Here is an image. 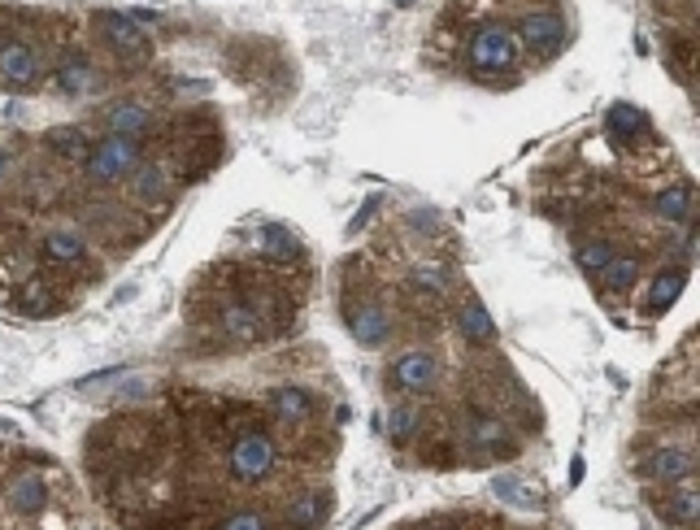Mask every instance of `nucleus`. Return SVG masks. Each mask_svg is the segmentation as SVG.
<instances>
[{"mask_svg":"<svg viewBox=\"0 0 700 530\" xmlns=\"http://www.w3.org/2000/svg\"><path fill=\"white\" fill-rule=\"evenodd\" d=\"M465 56H470L474 78H478V83H487V78H500V74H509V70L517 65V39H513V30H509V26H500V22H483V26L470 35Z\"/></svg>","mask_w":700,"mask_h":530,"instance_id":"1","label":"nucleus"},{"mask_svg":"<svg viewBox=\"0 0 700 530\" xmlns=\"http://www.w3.org/2000/svg\"><path fill=\"white\" fill-rule=\"evenodd\" d=\"M91 22H96V35L109 43L113 56H122V61H148L152 56V39L143 35L139 17H130L122 9H100Z\"/></svg>","mask_w":700,"mask_h":530,"instance_id":"2","label":"nucleus"},{"mask_svg":"<svg viewBox=\"0 0 700 530\" xmlns=\"http://www.w3.org/2000/svg\"><path fill=\"white\" fill-rule=\"evenodd\" d=\"M135 165H139V139H130V135H104L100 143H91V152L83 161L87 178L100 182V187L126 178Z\"/></svg>","mask_w":700,"mask_h":530,"instance_id":"3","label":"nucleus"},{"mask_svg":"<svg viewBox=\"0 0 700 530\" xmlns=\"http://www.w3.org/2000/svg\"><path fill=\"white\" fill-rule=\"evenodd\" d=\"M513 39L530 56H552L561 48V39H565V17L557 9H526L513 22Z\"/></svg>","mask_w":700,"mask_h":530,"instance_id":"4","label":"nucleus"},{"mask_svg":"<svg viewBox=\"0 0 700 530\" xmlns=\"http://www.w3.org/2000/svg\"><path fill=\"white\" fill-rule=\"evenodd\" d=\"M270 469H274V443H270V434L265 430L239 434L235 447H230V474L239 482H261Z\"/></svg>","mask_w":700,"mask_h":530,"instance_id":"5","label":"nucleus"},{"mask_svg":"<svg viewBox=\"0 0 700 530\" xmlns=\"http://www.w3.org/2000/svg\"><path fill=\"white\" fill-rule=\"evenodd\" d=\"M435 378H439V361H435L430 352H417V348H413V352H400L396 365H391V387H400V391H409V395L430 391Z\"/></svg>","mask_w":700,"mask_h":530,"instance_id":"6","label":"nucleus"},{"mask_svg":"<svg viewBox=\"0 0 700 530\" xmlns=\"http://www.w3.org/2000/svg\"><path fill=\"white\" fill-rule=\"evenodd\" d=\"M0 83H9V87L39 83V52L22 39H0Z\"/></svg>","mask_w":700,"mask_h":530,"instance_id":"7","label":"nucleus"},{"mask_svg":"<svg viewBox=\"0 0 700 530\" xmlns=\"http://www.w3.org/2000/svg\"><path fill=\"white\" fill-rule=\"evenodd\" d=\"M643 474L652 478V482H683V478H691L696 474V456L687 452V447H657L652 456H648V465H643Z\"/></svg>","mask_w":700,"mask_h":530,"instance_id":"8","label":"nucleus"},{"mask_svg":"<svg viewBox=\"0 0 700 530\" xmlns=\"http://www.w3.org/2000/svg\"><path fill=\"white\" fill-rule=\"evenodd\" d=\"M104 126H109V135H143L148 126H152V113L139 104V100H117V104H109L104 109Z\"/></svg>","mask_w":700,"mask_h":530,"instance_id":"9","label":"nucleus"},{"mask_svg":"<svg viewBox=\"0 0 700 530\" xmlns=\"http://www.w3.org/2000/svg\"><path fill=\"white\" fill-rule=\"evenodd\" d=\"M348 326H352V335L361 339V343H383L387 335H391V317L383 313V304H357V308H348Z\"/></svg>","mask_w":700,"mask_h":530,"instance_id":"10","label":"nucleus"},{"mask_svg":"<svg viewBox=\"0 0 700 530\" xmlns=\"http://www.w3.org/2000/svg\"><path fill=\"white\" fill-rule=\"evenodd\" d=\"M674 491L661 500V517H670V521H678V526H696V517H700V495H696V482L691 478H683V482H670Z\"/></svg>","mask_w":700,"mask_h":530,"instance_id":"11","label":"nucleus"},{"mask_svg":"<svg viewBox=\"0 0 700 530\" xmlns=\"http://www.w3.org/2000/svg\"><path fill=\"white\" fill-rule=\"evenodd\" d=\"M457 330L470 339V343H491L496 339V321L487 317V304L483 300H461V308H457Z\"/></svg>","mask_w":700,"mask_h":530,"instance_id":"12","label":"nucleus"},{"mask_svg":"<svg viewBox=\"0 0 700 530\" xmlns=\"http://www.w3.org/2000/svg\"><path fill=\"white\" fill-rule=\"evenodd\" d=\"M604 126H609V135H613L617 143H635V139L648 135V113L635 109V104H613L609 117H604Z\"/></svg>","mask_w":700,"mask_h":530,"instance_id":"13","label":"nucleus"},{"mask_svg":"<svg viewBox=\"0 0 700 530\" xmlns=\"http://www.w3.org/2000/svg\"><path fill=\"white\" fill-rule=\"evenodd\" d=\"M91 65H87V56L83 52H61V65H57V87L65 91V96H87V87H91Z\"/></svg>","mask_w":700,"mask_h":530,"instance_id":"14","label":"nucleus"},{"mask_svg":"<svg viewBox=\"0 0 700 530\" xmlns=\"http://www.w3.org/2000/svg\"><path fill=\"white\" fill-rule=\"evenodd\" d=\"M222 330L235 339V343H257L261 339V321L252 308H243L239 300H226L222 304Z\"/></svg>","mask_w":700,"mask_h":530,"instance_id":"15","label":"nucleus"},{"mask_svg":"<svg viewBox=\"0 0 700 530\" xmlns=\"http://www.w3.org/2000/svg\"><path fill=\"white\" fill-rule=\"evenodd\" d=\"M83 252H87V243H83V235H78L74 226H57V230H48V239H43V256L57 261V265L83 261Z\"/></svg>","mask_w":700,"mask_h":530,"instance_id":"16","label":"nucleus"},{"mask_svg":"<svg viewBox=\"0 0 700 530\" xmlns=\"http://www.w3.org/2000/svg\"><path fill=\"white\" fill-rule=\"evenodd\" d=\"M43 143L61 156V161H87V152H91V143H87V135L78 130V126H52L48 135H43Z\"/></svg>","mask_w":700,"mask_h":530,"instance_id":"17","label":"nucleus"},{"mask_svg":"<svg viewBox=\"0 0 700 530\" xmlns=\"http://www.w3.org/2000/svg\"><path fill=\"white\" fill-rule=\"evenodd\" d=\"M652 213H657L661 222H687V217H691V187H687V182H674V187L657 191Z\"/></svg>","mask_w":700,"mask_h":530,"instance_id":"18","label":"nucleus"},{"mask_svg":"<svg viewBox=\"0 0 700 530\" xmlns=\"http://www.w3.org/2000/svg\"><path fill=\"white\" fill-rule=\"evenodd\" d=\"M683 287H687V269H683V265L661 269L657 282H652V291H648V308H652V313H665V308L683 295Z\"/></svg>","mask_w":700,"mask_h":530,"instance_id":"19","label":"nucleus"},{"mask_svg":"<svg viewBox=\"0 0 700 530\" xmlns=\"http://www.w3.org/2000/svg\"><path fill=\"white\" fill-rule=\"evenodd\" d=\"M270 408H274L278 421H304L313 413V395L304 387H278L274 400H270Z\"/></svg>","mask_w":700,"mask_h":530,"instance_id":"20","label":"nucleus"},{"mask_svg":"<svg viewBox=\"0 0 700 530\" xmlns=\"http://www.w3.org/2000/svg\"><path fill=\"white\" fill-rule=\"evenodd\" d=\"M491 495L504 500V504H513V508H539L543 504V495L535 487H526L522 478H513V474H496L491 478Z\"/></svg>","mask_w":700,"mask_h":530,"instance_id":"21","label":"nucleus"},{"mask_svg":"<svg viewBox=\"0 0 700 530\" xmlns=\"http://www.w3.org/2000/svg\"><path fill=\"white\" fill-rule=\"evenodd\" d=\"M130 178H135V195L139 200H148V204H161L165 200V169L157 165V161H139L135 169H130Z\"/></svg>","mask_w":700,"mask_h":530,"instance_id":"22","label":"nucleus"},{"mask_svg":"<svg viewBox=\"0 0 700 530\" xmlns=\"http://www.w3.org/2000/svg\"><path fill=\"white\" fill-rule=\"evenodd\" d=\"M9 504L17 513H39L43 508V482H39V474H17L13 487H9Z\"/></svg>","mask_w":700,"mask_h":530,"instance_id":"23","label":"nucleus"},{"mask_svg":"<svg viewBox=\"0 0 700 530\" xmlns=\"http://www.w3.org/2000/svg\"><path fill=\"white\" fill-rule=\"evenodd\" d=\"M635 278H639V261H635V256H617V252H613V261L600 269V278H596V282H600L604 291H630V282H635Z\"/></svg>","mask_w":700,"mask_h":530,"instance_id":"24","label":"nucleus"},{"mask_svg":"<svg viewBox=\"0 0 700 530\" xmlns=\"http://www.w3.org/2000/svg\"><path fill=\"white\" fill-rule=\"evenodd\" d=\"M261 248H265L270 256H278V261H296V256H300V239H296L287 226H265V230H261Z\"/></svg>","mask_w":700,"mask_h":530,"instance_id":"25","label":"nucleus"},{"mask_svg":"<svg viewBox=\"0 0 700 530\" xmlns=\"http://www.w3.org/2000/svg\"><path fill=\"white\" fill-rule=\"evenodd\" d=\"M52 300H57V295L48 291V282H26V287L17 291V308H22V313H35V317L52 313V308H57Z\"/></svg>","mask_w":700,"mask_h":530,"instance_id":"26","label":"nucleus"},{"mask_svg":"<svg viewBox=\"0 0 700 530\" xmlns=\"http://www.w3.org/2000/svg\"><path fill=\"white\" fill-rule=\"evenodd\" d=\"M609 261H613V243H604V239H591V243L578 248V265H583L587 278H600V269H604Z\"/></svg>","mask_w":700,"mask_h":530,"instance_id":"27","label":"nucleus"},{"mask_svg":"<svg viewBox=\"0 0 700 530\" xmlns=\"http://www.w3.org/2000/svg\"><path fill=\"white\" fill-rule=\"evenodd\" d=\"M413 430H417V408L413 404H396L391 417H387V434L396 443H404V439H413Z\"/></svg>","mask_w":700,"mask_h":530,"instance_id":"28","label":"nucleus"},{"mask_svg":"<svg viewBox=\"0 0 700 530\" xmlns=\"http://www.w3.org/2000/svg\"><path fill=\"white\" fill-rule=\"evenodd\" d=\"M509 434H504V426L496 421V417H487V421H474V443L483 447V452H504L509 443H504Z\"/></svg>","mask_w":700,"mask_h":530,"instance_id":"29","label":"nucleus"},{"mask_svg":"<svg viewBox=\"0 0 700 530\" xmlns=\"http://www.w3.org/2000/svg\"><path fill=\"white\" fill-rule=\"evenodd\" d=\"M413 287H422V291H430V295H443V291H448V274H443L439 265H417V269H413Z\"/></svg>","mask_w":700,"mask_h":530,"instance_id":"30","label":"nucleus"},{"mask_svg":"<svg viewBox=\"0 0 700 530\" xmlns=\"http://www.w3.org/2000/svg\"><path fill=\"white\" fill-rule=\"evenodd\" d=\"M291 521H296L300 530H309V526H317V521H322V513H317V500H313V495H304V500H296V504H291Z\"/></svg>","mask_w":700,"mask_h":530,"instance_id":"31","label":"nucleus"},{"mask_svg":"<svg viewBox=\"0 0 700 530\" xmlns=\"http://www.w3.org/2000/svg\"><path fill=\"white\" fill-rule=\"evenodd\" d=\"M378 204H383V195H370V200H365V204L357 209V217L348 222V230H352V235H357V230H365V222H370V217L378 213Z\"/></svg>","mask_w":700,"mask_h":530,"instance_id":"32","label":"nucleus"},{"mask_svg":"<svg viewBox=\"0 0 700 530\" xmlns=\"http://www.w3.org/2000/svg\"><path fill=\"white\" fill-rule=\"evenodd\" d=\"M226 530H265V521H261L257 513H239V517L226 521Z\"/></svg>","mask_w":700,"mask_h":530,"instance_id":"33","label":"nucleus"},{"mask_svg":"<svg viewBox=\"0 0 700 530\" xmlns=\"http://www.w3.org/2000/svg\"><path fill=\"white\" fill-rule=\"evenodd\" d=\"M4 174H9V156L0 152V178H4Z\"/></svg>","mask_w":700,"mask_h":530,"instance_id":"34","label":"nucleus"},{"mask_svg":"<svg viewBox=\"0 0 700 530\" xmlns=\"http://www.w3.org/2000/svg\"><path fill=\"white\" fill-rule=\"evenodd\" d=\"M396 4H413V0H396Z\"/></svg>","mask_w":700,"mask_h":530,"instance_id":"35","label":"nucleus"}]
</instances>
